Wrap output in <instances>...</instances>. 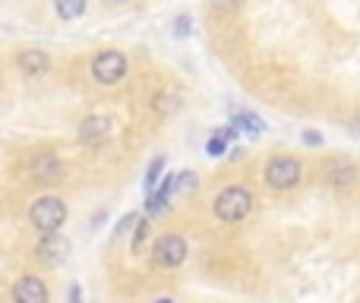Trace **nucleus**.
Returning a JSON list of instances; mask_svg holds the SVG:
<instances>
[{
  "mask_svg": "<svg viewBox=\"0 0 360 303\" xmlns=\"http://www.w3.org/2000/svg\"><path fill=\"white\" fill-rule=\"evenodd\" d=\"M111 130H114V120L105 117V114H92L79 124V143L86 146H101L111 139Z\"/></svg>",
  "mask_w": 360,
  "mask_h": 303,
  "instance_id": "obj_9",
  "label": "nucleus"
},
{
  "mask_svg": "<svg viewBox=\"0 0 360 303\" xmlns=\"http://www.w3.org/2000/svg\"><path fill=\"white\" fill-rule=\"evenodd\" d=\"M300 177H304V167L291 155H275L266 165V183L272 190H294L300 183Z\"/></svg>",
  "mask_w": 360,
  "mask_h": 303,
  "instance_id": "obj_3",
  "label": "nucleus"
},
{
  "mask_svg": "<svg viewBox=\"0 0 360 303\" xmlns=\"http://www.w3.org/2000/svg\"><path fill=\"white\" fill-rule=\"evenodd\" d=\"M186 253H190V247L180 234H162L152 243V262L162 269H177L186 259Z\"/></svg>",
  "mask_w": 360,
  "mask_h": 303,
  "instance_id": "obj_4",
  "label": "nucleus"
},
{
  "mask_svg": "<svg viewBox=\"0 0 360 303\" xmlns=\"http://www.w3.org/2000/svg\"><path fill=\"white\" fill-rule=\"evenodd\" d=\"M67 256H70V240L67 237H60L57 231L54 234H44L41 240H38V247H35V259L41 262V266H48V269L67 262Z\"/></svg>",
  "mask_w": 360,
  "mask_h": 303,
  "instance_id": "obj_6",
  "label": "nucleus"
},
{
  "mask_svg": "<svg viewBox=\"0 0 360 303\" xmlns=\"http://www.w3.org/2000/svg\"><path fill=\"white\" fill-rule=\"evenodd\" d=\"M193 186H196V174H193V171L177 174V180H174V190L177 193H186V190H193Z\"/></svg>",
  "mask_w": 360,
  "mask_h": 303,
  "instance_id": "obj_18",
  "label": "nucleus"
},
{
  "mask_svg": "<svg viewBox=\"0 0 360 303\" xmlns=\"http://www.w3.org/2000/svg\"><path fill=\"white\" fill-rule=\"evenodd\" d=\"M108 6H124V4H130V0H105Z\"/></svg>",
  "mask_w": 360,
  "mask_h": 303,
  "instance_id": "obj_23",
  "label": "nucleus"
},
{
  "mask_svg": "<svg viewBox=\"0 0 360 303\" xmlns=\"http://www.w3.org/2000/svg\"><path fill=\"white\" fill-rule=\"evenodd\" d=\"M92 76L101 86H117L127 76V57L120 51H101L92 60Z\"/></svg>",
  "mask_w": 360,
  "mask_h": 303,
  "instance_id": "obj_5",
  "label": "nucleus"
},
{
  "mask_svg": "<svg viewBox=\"0 0 360 303\" xmlns=\"http://www.w3.org/2000/svg\"><path fill=\"white\" fill-rule=\"evenodd\" d=\"M86 4L89 0H54V10L60 19H67V22H73V19H79L82 13H86Z\"/></svg>",
  "mask_w": 360,
  "mask_h": 303,
  "instance_id": "obj_12",
  "label": "nucleus"
},
{
  "mask_svg": "<svg viewBox=\"0 0 360 303\" xmlns=\"http://www.w3.org/2000/svg\"><path fill=\"white\" fill-rule=\"evenodd\" d=\"M304 143L307 146H319V143H323V136H319V133H313V130H307L304 133Z\"/></svg>",
  "mask_w": 360,
  "mask_h": 303,
  "instance_id": "obj_21",
  "label": "nucleus"
},
{
  "mask_svg": "<svg viewBox=\"0 0 360 303\" xmlns=\"http://www.w3.org/2000/svg\"><path fill=\"white\" fill-rule=\"evenodd\" d=\"M224 149H228V133H224V130L215 133V136L205 143V155H209V158H221Z\"/></svg>",
  "mask_w": 360,
  "mask_h": 303,
  "instance_id": "obj_16",
  "label": "nucleus"
},
{
  "mask_svg": "<svg viewBox=\"0 0 360 303\" xmlns=\"http://www.w3.org/2000/svg\"><path fill=\"white\" fill-rule=\"evenodd\" d=\"M146 237H149V221H146V218H139V221H136V234H133V253H136V250H143Z\"/></svg>",
  "mask_w": 360,
  "mask_h": 303,
  "instance_id": "obj_17",
  "label": "nucleus"
},
{
  "mask_svg": "<svg viewBox=\"0 0 360 303\" xmlns=\"http://www.w3.org/2000/svg\"><path fill=\"white\" fill-rule=\"evenodd\" d=\"M174 25H177V29H174V35H177V38L190 35V16H177V19H174Z\"/></svg>",
  "mask_w": 360,
  "mask_h": 303,
  "instance_id": "obj_19",
  "label": "nucleus"
},
{
  "mask_svg": "<svg viewBox=\"0 0 360 303\" xmlns=\"http://www.w3.org/2000/svg\"><path fill=\"white\" fill-rule=\"evenodd\" d=\"M212 209H215V215L221 218V221L237 224L250 215V209H253V193L240 183L224 186V190L215 196V205H212Z\"/></svg>",
  "mask_w": 360,
  "mask_h": 303,
  "instance_id": "obj_1",
  "label": "nucleus"
},
{
  "mask_svg": "<svg viewBox=\"0 0 360 303\" xmlns=\"http://www.w3.org/2000/svg\"><path fill=\"white\" fill-rule=\"evenodd\" d=\"M162 171H165V155H155V158H152V165H149V171H146V180H143L146 193L155 190V183L162 180Z\"/></svg>",
  "mask_w": 360,
  "mask_h": 303,
  "instance_id": "obj_14",
  "label": "nucleus"
},
{
  "mask_svg": "<svg viewBox=\"0 0 360 303\" xmlns=\"http://www.w3.org/2000/svg\"><path fill=\"white\" fill-rule=\"evenodd\" d=\"M136 221H139V218H136V215H127V218H124V221H120V224H117V234H124V231H130V228H133V224H136Z\"/></svg>",
  "mask_w": 360,
  "mask_h": 303,
  "instance_id": "obj_20",
  "label": "nucleus"
},
{
  "mask_svg": "<svg viewBox=\"0 0 360 303\" xmlns=\"http://www.w3.org/2000/svg\"><path fill=\"white\" fill-rule=\"evenodd\" d=\"M70 303H82V291H79V285L70 288Z\"/></svg>",
  "mask_w": 360,
  "mask_h": 303,
  "instance_id": "obj_22",
  "label": "nucleus"
},
{
  "mask_svg": "<svg viewBox=\"0 0 360 303\" xmlns=\"http://www.w3.org/2000/svg\"><path fill=\"white\" fill-rule=\"evenodd\" d=\"M155 303H174V300H171V297H162V300H155Z\"/></svg>",
  "mask_w": 360,
  "mask_h": 303,
  "instance_id": "obj_24",
  "label": "nucleus"
},
{
  "mask_svg": "<svg viewBox=\"0 0 360 303\" xmlns=\"http://www.w3.org/2000/svg\"><path fill=\"white\" fill-rule=\"evenodd\" d=\"M234 127L237 130H247L250 136H259L262 130H266V124H262L256 114H247V111H240V114H234Z\"/></svg>",
  "mask_w": 360,
  "mask_h": 303,
  "instance_id": "obj_13",
  "label": "nucleus"
},
{
  "mask_svg": "<svg viewBox=\"0 0 360 303\" xmlns=\"http://www.w3.org/2000/svg\"><path fill=\"white\" fill-rule=\"evenodd\" d=\"M29 174L32 180H54L57 183V180H63V165L54 152H38L29 161Z\"/></svg>",
  "mask_w": 360,
  "mask_h": 303,
  "instance_id": "obj_10",
  "label": "nucleus"
},
{
  "mask_svg": "<svg viewBox=\"0 0 360 303\" xmlns=\"http://www.w3.org/2000/svg\"><path fill=\"white\" fill-rule=\"evenodd\" d=\"M168 209H171V199H165L162 193H155V190H152V193H149V202H146V212H149V218L168 215Z\"/></svg>",
  "mask_w": 360,
  "mask_h": 303,
  "instance_id": "obj_15",
  "label": "nucleus"
},
{
  "mask_svg": "<svg viewBox=\"0 0 360 303\" xmlns=\"http://www.w3.org/2000/svg\"><path fill=\"white\" fill-rule=\"evenodd\" d=\"M323 174H326V180H329V186H335V190H348V186H354L357 177H360L357 165L348 158H329L323 167Z\"/></svg>",
  "mask_w": 360,
  "mask_h": 303,
  "instance_id": "obj_8",
  "label": "nucleus"
},
{
  "mask_svg": "<svg viewBox=\"0 0 360 303\" xmlns=\"http://www.w3.org/2000/svg\"><path fill=\"white\" fill-rule=\"evenodd\" d=\"M48 67H51L48 54H44V51H38V48H29V51H22V54H19V70H22V76L38 79V76L48 73Z\"/></svg>",
  "mask_w": 360,
  "mask_h": 303,
  "instance_id": "obj_11",
  "label": "nucleus"
},
{
  "mask_svg": "<svg viewBox=\"0 0 360 303\" xmlns=\"http://www.w3.org/2000/svg\"><path fill=\"white\" fill-rule=\"evenodd\" d=\"M10 294L13 303H48V285L38 275H19Z\"/></svg>",
  "mask_w": 360,
  "mask_h": 303,
  "instance_id": "obj_7",
  "label": "nucleus"
},
{
  "mask_svg": "<svg viewBox=\"0 0 360 303\" xmlns=\"http://www.w3.org/2000/svg\"><path fill=\"white\" fill-rule=\"evenodd\" d=\"M29 221H32V228L41 231V234H54V231H60V224L67 221V205L57 196H41L32 202Z\"/></svg>",
  "mask_w": 360,
  "mask_h": 303,
  "instance_id": "obj_2",
  "label": "nucleus"
}]
</instances>
